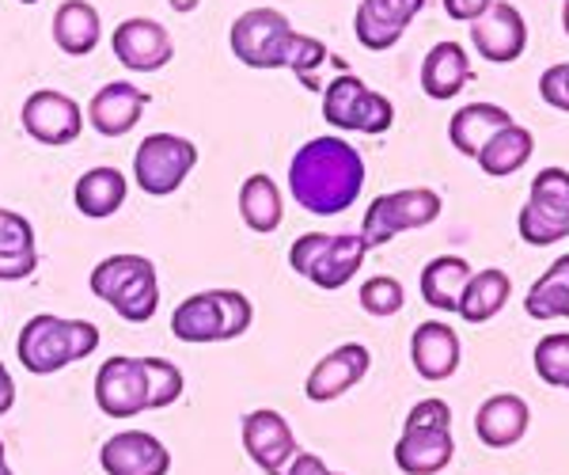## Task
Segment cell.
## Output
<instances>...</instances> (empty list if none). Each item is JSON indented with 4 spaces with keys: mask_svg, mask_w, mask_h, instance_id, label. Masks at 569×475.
Instances as JSON below:
<instances>
[{
    "mask_svg": "<svg viewBox=\"0 0 569 475\" xmlns=\"http://www.w3.org/2000/svg\"><path fill=\"white\" fill-rule=\"evenodd\" d=\"M292 202L316 217L346 214L365 190V160L342 137H311L289 164Z\"/></svg>",
    "mask_w": 569,
    "mask_h": 475,
    "instance_id": "cell-1",
    "label": "cell"
},
{
    "mask_svg": "<svg viewBox=\"0 0 569 475\" xmlns=\"http://www.w3.org/2000/svg\"><path fill=\"white\" fill-rule=\"evenodd\" d=\"M99 350V327L91 319H61L50 313H39L23 324L16 354L23 369L34 377H53L72 362H84L88 354Z\"/></svg>",
    "mask_w": 569,
    "mask_h": 475,
    "instance_id": "cell-2",
    "label": "cell"
},
{
    "mask_svg": "<svg viewBox=\"0 0 569 475\" xmlns=\"http://www.w3.org/2000/svg\"><path fill=\"white\" fill-rule=\"evenodd\" d=\"M91 294L107 300L126 324H149L160 308V274L144 255H110L88 278Z\"/></svg>",
    "mask_w": 569,
    "mask_h": 475,
    "instance_id": "cell-3",
    "label": "cell"
},
{
    "mask_svg": "<svg viewBox=\"0 0 569 475\" xmlns=\"http://www.w3.org/2000/svg\"><path fill=\"white\" fill-rule=\"evenodd\" d=\"M251 319L254 308L240 289H201L171 313V335L190 346L232 343L251 327Z\"/></svg>",
    "mask_w": 569,
    "mask_h": 475,
    "instance_id": "cell-4",
    "label": "cell"
},
{
    "mask_svg": "<svg viewBox=\"0 0 569 475\" xmlns=\"http://www.w3.org/2000/svg\"><path fill=\"white\" fill-rule=\"evenodd\" d=\"M452 407L445 399H421L410 407L402 423L399 445H395V464L402 475H437L452 464Z\"/></svg>",
    "mask_w": 569,
    "mask_h": 475,
    "instance_id": "cell-5",
    "label": "cell"
},
{
    "mask_svg": "<svg viewBox=\"0 0 569 475\" xmlns=\"http://www.w3.org/2000/svg\"><path fill=\"white\" fill-rule=\"evenodd\" d=\"M365 251L369 244L361 240V232H342V236H327V232H305L297 244L289 248V267L308 278L319 289H342L346 281H353V274L361 270Z\"/></svg>",
    "mask_w": 569,
    "mask_h": 475,
    "instance_id": "cell-6",
    "label": "cell"
},
{
    "mask_svg": "<svg viewBox=\"0 0 569 475\" xmlns=\"http://www.w3.org/2000/svg\"><path fill=\"white\" fill-rule=\"evenodd\" d=\"M198 168V145L179 133H149L133 152V182L149 198L176 195Z\"/></svg>",
    "mask_w": 569,
    "mask_h": 475,
    "instance_id": "cell-7",
    "label": "cell"
},
{
    "mask_svg": "<svg viewBox=\"0 0 569 475\" xmlns=\"http://www.w3.org/2000/svg\"><path fill=\"white\" fill-rule=\"evenodd\" d=\"M323 118L335 130H346V133H369V137H380L391 130L395 122V107L388 96L372 91L365 85L361 77H335L323 91Z\"/></svg>",
    "mask_w": 569,
    "mask_h": 475,
    "instance_id": "cell-8",
    "label": "cell"
},
{
    "mask_svg": "<svg viewBox=\"0 0 569 475\" xmlns=\"http://www.w3.org/2000/svg\"><path fill=\"white\" fill-rule=\"evenodd\" d=\"M440 206H445L440 195L429 187H407V190L380 195L365 209L361 240L369 244V248H383V244H391L399 232H415V228L433 225L440 217Z\"/></svg>",
    "mask_w": 569,
    "mask_h": 475,
    "instance_id": "cell-9",
    "label": "cell"
},
{
    "mask_svg": "<svg viewBox=\"0 0 569 475\" xmlns=\"http://www.w3.org/2000/svg\"><path fill=\"white\" fill-rule=\"evenodd\" d=\"M520 240L531 248H550V244L569 236V171L543 168L528 190V206L520 209Z\"/></svg>",
    "mask_w": 569,
    "mask_h": 475,
    "instance_id": "cell-10",
    "label": "cell"
},
{
    "mask_svg": "<svg viewBox=\"0 0 569 475\" xmlns=\"http://www.w3.org/2000/svg\"><path fill=\"white\" fill-rule=\"evenodd\" d=\"M292 39L289 16L278 8H251L228 31V46L247 69H284V46Z\"/></svg>",
    "mask_w": 569,
    "mask_h": 475,
    "instance_id": "cell-11",
    "label": "cell"
},
{
    "mask_svg": "<svg viewBox=\"0 0 569 475\" xmlns=\"http://www.w3.org/2000/svg\"><path fill=\"white\" fill-rule=\"evenodd\" d=\"M96 404L107 418H133L152 410V388H149V373H144V358L114 354V358L99 365Z\"/></svg>",
    "mask_w": 569,
    "mask_h": 475,
    "instance_id": "cell-12",
    "label": "cell"
},
{
    "mask_svg": "<svg viewBox=\"0 0 569 475\" xmlns=\"http://www.w3.org/2000/svg\"><path fill=\"white\" fill-rule=\"evenodd\" d=\"M20 122L31 141L39 145H72L84 130V111L72 96L58 88H39L23 99Z\"/></svg>",
    "mask_w": 569,
    "mask_h": 475,
    "instance_id": "cell-13",
    "label": "cell"
},
{
    "mask_svg": "<svg viewBox=\"0 0 569 475\" xmlns=\"http://www.w3.org/2000/svg\"><path fill=\"white\" fill-rule=\"evenodd\" d=\"M110 46H114V58L130 72H160L176 58V42H171L168 27L149 20V16H133V20L118 23Z\"/></svg>",
    "mask_w": 569,
    "mask_h": 475,
    "instance_id": "cell-14",
    "label": "cell"
},
{
    "mask_svg": "<svg viewBox=\"0 0 569 475\" xmlns=\"http://www.w3.org/2000/svg\"><path fill=\"white\" fill-rule=\"evenodd\" d=\"M240 431H243L247 456H251L266 475H281L289 468L292 456L300 453L292 426L284 423V415H278V410H270V407H259V410H251V415H243Z\"/></svg>",
    "mask_w": 569,
    "mask_h": 475,
    "instance_id": "cell-15",
    "label": "cell"
},
{
    "mask_svg": "<svg viewBox=\"0 0 569 475\" xmlns=\"http://www.w3.org/2000/svg\"><path fill=\"white\" fill-rule=\"evenodd\" d=\"M99 468L103 475H168L171 453L149 431H122L99 445Z\"/></svg>",
    "mask_w": 569,
    "mask_h": 475,
    "instance_id": "cell-16",
    "label": "cell"
},
{
    "mask_svg": "<svg viewBox=\"0 0 569 475\" xmlns=\"http://www.w3.org/2000/svg\"><path fill=\"white\" fill-rule=\"evenodd\" d=\"M471 42L493 66H509L528 50V23L509 0H493L490 8L471 23Z\"/></svg>",
    "mask_w": 569,
    "mask_h": 475,
    "instance_id": "cell-17",
    "label": "cell"
},
{
    "mask_svg": "<svg viewBox=\"0 0 569 475\" xmlns=\"http://www.w3.org/2000/svg\"><path fill=\"white\" fill-rule=\"evenodd\" d=\"M369 365H372L369 346H361V343L335 346V350L323 354V358L316 362V369L308 373L305 396L311 399V404H330V399L346 396L353 385H361L365 373H369Z\"/></svg>",
    "mask_w": 569,
    "mask_h": 475,
    "instance_id": "cell-18",
    "label": "cell"
},
{
    "mask_svg": "<svg viewBox=\"0 0 569 475\" xmlns=\"http://www.w3.org/2000/svg\"><path fill=\"white\" fill-rule=\"evenodd\" d=\"M421 8H426V0H361L353 16L357 42L376 53L391 50Z\"/></svg>",
    "mask_w": 569,
    "mask_h": 475,
    "instance_id": "cell-19",
    "label": "cell"
},
{
    "mask_svg": "<svg viewBox=\"0 0 569 475\" xmlns=\"http://www.w3.org/2000/svg\"><path fill=\"white\" fill-rule=\"evenodd\" d=\"M144 107H149V91H141L130 80H110L91 96L88 122L99 137H126L141 122Z\"/></svg>",
    "mask_w": 569,
    "mask_h": 475,
    "instance_id": "cell-20",
    "label": "cell"
},
{
    "mask_svg": "<svg viewBox=\"0 0 569 475\" xmlns=\"http://www.w3.org/2000/svg\"><path fill=\"white\" fill-rule=\"evenodd\" d=\"M528 426H531V407L517 392H498L475 415V434H479L486 449H512V445L525 442Z\"/></svg>",
    "mask_w": 569,
    "mask_h": 475,
    "instance_id": "cell-21",
    "label": "cell"
},
{
    "mask_svg": "<svg viewBox=\"0 0 569 475\" xmlns=\"http://www.w3.org/2000/svg\"><path fill=\"white\" fill-rule=\"evenodd\" d=\"M410 362H415V373L421 380L440 385L460 369V335L440 319L418 324L415 335H410Z\"/></svg>",
    "mask_w": 569,
    "mask_h": 475,
    "instance_id": "cell-22",
    "label": "cell"
},
{
    "mask_svg": "<svg viewBox=\"0 0 569 475\" xmlns=\"http://www.w3.org/2000/svg\"><path fill=\"white\" fill-rule=\"evenodd\" d=\"M39 270L34 225L23 214L0 206V281H23Z\"/></svg>",
    "mask_w": 569,
    "mask_h": 475,
    "instance_id": "cell-23",
    "label": "cell"
},
{
    "mask_svg": "<svg viewBox=\"0 0 569 475\" xmlns=\"http://www.w3.org/2000/svg\"><path fill=\"white\" fill-rule=\"evenodd\" d=\"M471 80V61L460 42H437L421 61V91L437 103L456 99Z\"/></svg>",
    "mask_w": 569,
    "mask_h": 475,
    "instance_id": "cell-24",
    "label": "cell"
},
{
    "mask_svg": "<svg viewBox=\"0 0 569 475\" xmlns=\"http://www.w3.org/2000/svg\"><path fill=\"white\" fill-rule=\"evenodd\" d=\"M126 195H130V179L118 168H107L103 164V168H91L77 179L72 206L84 217H91V221H107V217H114L126 206Z\"/></svg>",
    "mask_w": 569,
    "mask_h": 475,
    "instance_id": "cell-25",
    "label": "cell"
},
{
    "mask_svg": "<svg viewBox=\"0 0 569 475\" xmlns=\"http://www.w3.org/2000/svg\"><path fill=\"white\" fill-rule=\"evenodd\" d=\"M103 39V20H99L96 4L88 0H66L53 12V42L69 58H88L91 50Z\"/></svg>",
    "mask_w": 569,
    "mask_h": 475,
    "instance_id": "cell-26",
    "label": "cell"
},
{
    "mask_svg": "<svg viewBox=\"0 0 569 475\" xmlns=\"http://www.w3.org/2000/svg\"><path fill=\"white\" fill-rule=\"evenodd\" d=\"M505 126H512V115L505 111V107L467 103L452 115V122H448V141H452L456 152H463V157L475 160L482 152V145L498 130H505Z\"/></svg>",
    "mask_w": 569,
    "mask_h": 475,
    "instance_id": "cell-27",
    "label": "cell"
},
{
    "mask_svg": "<svg viewBox=\"0 0 569 475\" xmlns=\"http://www.w3.org/2000/svg\"><path fill=\"white\" fill-rule=\"evenodd\" d=\"M467 278H471V263L460 255H437L421 270V300L437 313H456Z\"/></svg>",
    "mask_w": 569,
    "mask_h": 475,
    "instance_id": "cell-28",
    "label": "cell"
},
{
    "mask_svg": "<svg viewBox=\"0 0 569 475\" xmlns=\"http://www.w3.org/2000/svg\"><path fill=\"white\" fill-rule=\"evenodd\" d=\"M509 294H512V281L505 270H498V267L471 270L456 313H460L467 324H486V319H493L505 305H509Z\"/></svg>",
    "mask_w": 569,
    "mask_h": 475,
    "instance_id": "cell-29",
    "label": "cell"
},
{
    "mask_svg": "<svg viewBox=\"0 0 569 475\" xmlns=\"http://www.w3.org/2000/svg\"><path fill=\"white\" fill-rule=\"evenodd\" d=\"M240 217L251 232L270 236L278 232L284 221V202H281V190L266 171H254V176L243 179L240 187Z\"/></svg>",
    "mask_w": 569,
    "mask_h": 475,
    "instance_id": "cell-30",
    "label": "cell"
},
{
    "mask_svg": "<svg viewBox=\"0 0 569 475\" xmlns=\"http://www.w3.org/2000/svg\"><path fill=\"white\" fill-rule=\"evenodd\" d=\"M531 152H536V137H531L528 126L512 122V126H505V130L493 133L475 160H479V168L486 171V176L501 179V176H512V171L525 168V164L531 160Z\"/></svg>",
    "mask_w": 569,
    "mask_h": 475,
    "instance_id": "cell-31",
    "label": "cell"
},
{
    "mask_svg": "<svg viewBox=\"0 0 569 475\" xmlns=\"http://www.w3.org/2000/svg\"><path fill=\"white\" fill-rule=\"evenodd\" d=\"M525 313L531 319H569V255L555 259L531 281L525 297Z\"/></svg>",
    "mask_w": 569,
    "mask_h": 475,
    "instance_id": "cell-32",
    "label": "cell"
},
{
    "mask_svg": "<svg viewBox=\"0 0 569 475\" xmlns=\"http://www.w3.org/2000/svg\"><path fill=\"white\" fill-rule=\"evenodd\" d=\"M531 362H536V373H539V380H543V385L569 392V335L558 331V335L539 339Z\"/></svg>",
    "mask_w": 569,
    "mask_h": 475,
    "instance_id": "cell-33",
    "label": "cell"
},
{
    "mask_svg": "<svg viewBox=\"0 0 569 475\" xmlns=\"http://www.w3.org/2000/svg\"><path fill=\"white\" fill-rule=\"evenodd\" d=\"M357 300H361V308L369 316L388 319V316H399L402 313V305H407V289H402V281L391 278V274H376V278H369L361 286Z\"/></svg>",
    "mask_w": 569,
    "mask_h": 475,
    "instance_id": "cell-34",
    "label": "cell"
},
{
    "mask_svg": "<svg viewBox=\"0 0 569 475\" xmlns=\"http://www.w3.org/2000/svg\"><path fill=\"white\" fill-rule=\"evenodd\" d=\"M327 61V46L319 39H311V34H300L292 31L289 46H284V69H292L300 77V85L305 88H316V69Z\"/></svg>",
    "mask_w": 569,
    "mask_h": 475,
    "instance_id": "cell-35",
    "label": "cell"
},
{
    "mask_svg": "<svg viewBox=\"0 0 569 475\" xmlns=\"http://www.w3.org/2000/svg\"><path fill=\"white\" fill-rule=\"evenodd\" d=\"M144 373H149V388H152V410H163V407L179 404L187 380H182V369L176 362L144 358Z\"/></svg>",
    "mask_w": 569,
    "mask_h": 475,
    "instance_id": "cell-36",
    "label": "cell"
},
{
    "mask_svg": "<svg viewBox=\"0 0 569 475\" xmlns=\"http://www.w3.org/2000/svg\"><path fill=\"white\" fill-rule=\"evenodd\" d=\"M539 96H543L547 107L569 115V61H562V66H550L543 77H539Z\"/></svg>",
    "mask_w": 569,
    "mask_h": 475,
    "instance_id": "cell-37",
    "label": "cell"
},
{
    "mask_svg": "<svg viewBox=\"0 0 569 475\" xmlns=\"http://www.w3.org/2000/svg\"><path fill=\"white\" fill-rule=\"evenodd\" d=\"M490 4L493 0H445V12H448V20H456V23H475Z\"/></svg>",
    "mask_w": 569,
    "mask_h": 475,
    "instance_id": "cell-38",
    "label": "cell"
},
{
    "mask_svg": "<svg viewBox=\"0 0 569 475\" xmlns=\"http://www.w3.org/2000/svg\"><path fill=\"white\" fill-rule=\"evenodd\" d=\"M281 475H335V472H330L316 453H297L289 461V468H284Z\"/></svg>",
    "mask_w": 569,
    "mask_h": 475,
    "instance_id": "cell-39",
    "label": "cell"
},
{
    "mask_svg": "<svg viewBox=\"0 0 569 475\" xmlns=\"http://www.w3.org/2000/svg\"><path fill=\"white\" fill-rule=\"evenodd\" d=\"M12 407H16V380H12V373H8V365L0 362V418Z\"/></svg>",
    "mask_w": 569,
    "mask_h": 475,
    "instance_id": "cell-40",
    "label": "cell"
},
{
    "mask_svg": "<svg viewBox=\"0 0 569 475\" xmlns=\"http://www.w3.org/2000/svg\"><path fill=\"white\" fill-rule=\"evenodd\" d=\"M168 4L176 8L179 16H190V12H194V8L201 4V0H168Z\"/></svg>",
    "mask_w": 569,
    "mask_h": 475,
    "instance_id": "cell-41",
    "label": "cell"
},
{
    "mask_svg": "<svg viewBox=\"0 0 569 475\" xmlns=\"http://www.w3.org/2000/svg\"><path fill=\"white\" fill-rule=\"evenodd\" d=\"M0 475H12V468H8V453H4V442H0Z\"/></svg>",
    "mask_w": 569,
    "mask_h": 475,
    "instance_id": "cell-42",
    "label": "cell"
},
{
    "mask_svg": "<svg viewBox=\"0 0 569 475\" xmlns=\"http://www.w3.org/2000/svg\"><path fill=\"white\" fill-rule=\"evenodd\" d=\"M562 27H566V34H569V0L562 4Z\"/></svg>",
    "mask_w": 569,
    "mask_h": 475,
    "instance_id": "cell-43",
    "label": "cell"
},
{
    "mask_svg": "<svg viewBox=\"0 0 569 475\" xmlns=\"http://www.w3.org/2000/svg\"><path fill=\"white\" fill-rule=\"evenodd\" d=\"M20 4H39V0H20Z\"/></svg>",
    "mask_w": 569,
    "mask_h": 475,
    "instance_id": "cell-44",
    "label": "cell"
},
{
    "mask_svg": "<svg viewBox=\"0 0 569 475\" xmlns=\"http://www.w3.org/2000/svg\"><path fill=\"white\" fill-rule=\"evenodd\" d=\"M335 475H338V472H335Z\"/></svg>",
    "mask_w": 569,
    "mask_h": 475,
    "instance_id": "cell-45",
    "label": "cell"
}]
</instances>
